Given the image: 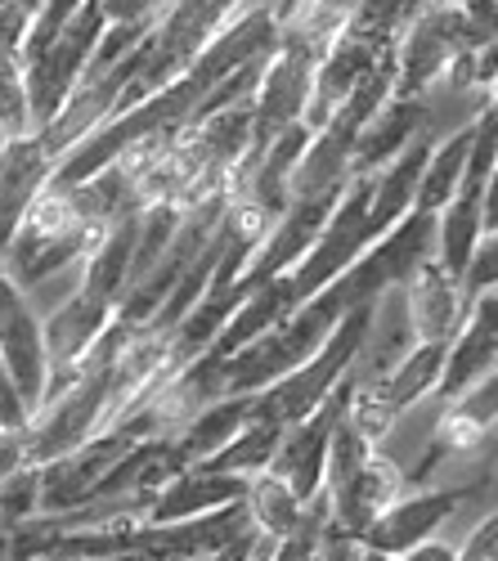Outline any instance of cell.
<instances>
[{"mask_svg": "<svg viewBox=\"0 0 498 561\" xmlns=\"http://www.w3.org/2000/svg\"><path fill=\"white\" fill-rule=\"evenodd\" d=\"M378 301H382V297H378ZM378 301L359 306V310L341 323V329H337V337H333L320 355H314L305 368H297L292 378H283V382H275L269 391H260V396H256V409H252V423L297 427V423H305L314 409H324V404L341 391V382L350 378L359 351H364Z\"/></svg>", "mask_w": 498, "mask_h": 561, "instance_id": "obj_1", "label": "cell"}, {"mask_svg": "<svg viewBox=\"0 0 498 561\" xmlns=\"http://www.w3.org/2000/svg\"><path fill=\"white\" fill-rule=\"evenodd\" d=\"M463 55L472 50V36H467V19L459 5L449 0H436V5L409 27V36L399 41L395 64H399V85H395V100H418L427 90L454 68Z\"/></svg>", "mask_w": 498, "mask_h": 561, "instance_id": "obj_4", "label": "cell"}, {"mask_svg": "<svg viewBox=\"0 0 498 561\" xmlns=\"http://www.w3.org/2000/svg\"><path fill=\"white\" fill-rule=\"evenodd\" d=\"M463 288H467V301H476V297L498 288V233H485V239H480L476 261H472V270L463 278Z\"/></svg>", "mask_w": 498, "mask_h": 561, "instance_id": "obj_23", "label": "cell"}, {"mask_svg": "<svg viewBox=\"0 0 498 561\" xmlns=\"http://www.w3.org/2000/svg\"><path fill=\"white\" fill-rule=\"evenodd\" d=\"M320 561H369V548L359 543L355 535H346V530H337V526H333L328 548H324V557H320Z\"/></svg>", "mask_w": 498, "mask_h": 561, "instance_id": "obj_24", "label": "cell"}, {"mask_svg": "<svg viewBox=\"0 0 498 561\" xmlns=\"http://www.w3.org/2000/svg\"><path fill=\"white\" fill-rule=\"evenodd\" d=\"M252 409H256V396H230V400L211 404L194 427L179 432L171 440V458H175L179 472H194V467H207L211 458H220L224 449H230L247 432Z\"/></svg>", "mask_w": 498, "mask_h": 561, "instance_id": "obj_17", "label": "cell"}, {"mask_svg": "<svg viewBox=\"0 0 498 561\" xmlns=\"http://www.w3.org/2000/svg\"><path fill=\"white\" fill-rule=\"evenodd\" d=\"M0 378H10L23 400L36 409H45L50 400V346H45V319L32 306V293H23L14 278L0 284Z\"/></svg>", "mask_w": 498, "mask_h": 561, "instance_id": "obj_3", "label": "cell"}, {"mask_svg": "<svg viewBox=\"0 0 498 561\" xmlns=\"http://www.w3.org/2000/svg\"><path fill=\"white\" fill-rule=\"evenodd\" d=\"M404 561H463V548L459 543H449V539H427L422 548H414L409 557H404Z\"/></svg>", "mask_w": 498, "mask_h": 561, "instance_id": "obj_25", "label": "cell"}, {"mask_svg": "<svg viewBox=\"0 0 498 561\" xmlns=\"http://www.w3.org/2000/svg\"><path fill=\"white\" fill-rule=\"evenodd\" d=\"M498 364V288L472 301V314L463 323V333L449 346V364H444V382H440V404L463 400L485 373Z\"/></svg>", "mask_w": 498, "mask_h": 561, "instance_id": "obj_13", "label": "cell"}, {"mask_svg": "<svg viewBox=\"0 0 498 561\" xmlns=\"http://www.w3.org/2000/svg\"><path fill=\"white\" fill-rule=\"evenodd\" d=\"M418 329H414V314H409V297H404V288H391L378 310H373V329H369V342L364 351H359L350 378L355 387H378L386 382L391 373L409 359L418 351Z\"/></svg>", "mask_w": 498, "mask_h": 561, "instance_id": "obj_14", "label": "cell"}, {"mask_svg": "<svg viewBox=\"0 0 498 561\" xmlns=\"http://www.w3.org/2000/svg\"><path fill=\"white\" fill-rule=\"evenodd\" d=\"M346 190H350V184H346ZM346 190L292 198V207L283 211V220L275 225V233H269V239L260 243V252L252 256L247 274L239 278V288H243V293H256V288H265V284H275V278H288V274L314 252V243L324 239V229H328V220L337 216Z\"/></svg>", "mask_w": 498, "mask_h": 561, "instance_id": "obj_6", "label": "cell"}, {"mask_svg": "<svg viewBox=\"0 0 498 561\" xmlns=\"http://www.w3.org/2000/svg\"><path fill=\"white\" fill-rule=\"evenodd\" d=\"M252 490L247 477H230V472H211V467H194V472L175 477L166 490H158L149 499V522L153 526H175V522H198L211 517L220 507L243 503Z\"/></svg>", "mask_w": 498, "mask_h": 561, "instance_id": "obj_15", "label": "cell"}, {"mask_svg": "<svg viewBox=\"0 0 498 561\" xmlns=\"http://www.w3.org/2000/svg\"><path fill=\"white\" fill-rule=\"evenodd\" d=\"M113 323H117V301L90 293L81 284L50 314H45V346H50V368H55L50 400L77 382L81 364L95 355V346L108 337ZM50 400H45V404H50Z\"/></svg>", "mask_w": 498, "mask_h": 561, "instance_id": "obj_5", "label": "cell"}, {"mask_svg": "<svg viewBox=\"0 0 498 561\" xmlns=\"http://www.w3.org/2000/svg\"><path fill=\"white\" fill-rule=\"evenodd\" d=\"M0 503H5V530L40 517V512H45V477H40V467H19V472H10L5 490H0Z\"/></svg>", "mask_w": 498, "mask_h": 561, "instance_id": "obj_22", "label": "cell"}, {"mask_svg": "<svg viewBox=\"0 0 498 561\" xmlns=\"http://www.w3.org/2000/svg\"><path fill=\"white\" fill-rule=\"evenodd\" d=\"M476 490L480 485H427V490H409L359 543H364L369 552L391 557V561H404L414 548H422L427 539H436L449 522H454Z\"/></svg>", "mask_w": 498, "mask_h": 561, "instance_id": "obj_7", "label": "cell"}, {"mask_svg": "<svg viewBox=\"0 0 498 561\" xmlns=\"http://www.w3.org/2000/svg\"><path fill=\"white\" fill-rule=\"evenodd\" d=\"M404 297H409V314H414V329L418 342H436V346H454V337L463 333V323L472 314L467 288L463 278H454L440 256H431L409 284H404Z\"/></svg>", "mask_w": 498, "mask_h": 561, "instance_id": "obj_11", "label": "cell"}, {"mask_svg": "<svg viewBox=\"0 0 498 561\" xmlns=\"http://www.w3.org/2000/svg\"><path fill=\"white\" fill-rule=\"evenodd\" d=\"M485 233H498V167H494L489 190H485Z\"/></svg>", "mask_w": 498, "mask_h": 561, "instance_id": "obj_26", "label": "cell"}, {"mask_svg": "<svg viewBox=\"0 0 498 561\" xmlns=\"http://www.w3.org/2000/svg\"><path fill=\"white\" fill-rule=\"evenodd\" d=\"M472 145H476V130H463V135H449L444 145L431 149V162H427L422 184H418V211L440 216L449 203L459 198L467 162H472Z\"/></svg>", "mask_w": 498, "mask_h": 561, "instance_id": "obj_19", "label": "cell"}, {"mask_svg": "<svg viewBox=\"0 0 498 561\" xmlns=\"http://www.w3.org/2000/svg\"><path fill=\"white\" fill-rule=\"evenodd\" d=\"M19 5H23V10L32 14V19H40V10H45V5H50V0H19Z\"/></svg>", "mask_w": 498, "mask_h": 561, "instance_id": "obj_27", "label": "cell"}, {"mask_svg": "<svg viewBox=\"0 0 498 561\" xmlns=\"http://www.w3.org/2000/svg\"><path fill=\"white\" fill-rule=\"evenodd\" d=\"M350 396H355V378L341 382V391L324 404V409H314L305 423L288 427L283 436V449L275 458V467L269 472H279L305 503H314L324 494V481H328V458H333V436L341 427V417L350 409Z\"/></svg>", "mask_w": 498, "mask_h": 561, "instance_id": "obj_10", "label": "cell"}, {"mask_svg": "<svg viewBox=\"0 0 498 561\" xmlns=\"http://www.w3.org/2000/svg\"><path fill=\"white\" fill-rule=\"evenodd\" d=\"M5 95H0V130H5V145L19 139H36V113H32V95H27V72L19 59H5Z\"/></svg>", "mask_w": 498, "mask_h": 561, "instance_id": "obj_21", "label": "cell"}, {"mask_svg": "<svg viewBox=\"0 0 498 561\" xmlns=\"http://www.w3.org/2000/svg\"><path fill=\"white\" fill-rule=\"evenodd\" d=\"M247 507H252V517H256V530L269 539V543H279L288 539L301 517H305V499L279 477V472H260L252 477V490H247Z\"/></svg>", "mask_w": 498, "mask_h": 561, "instance_id": "obj_20", "label": "cell"}, {"mask_svg": "<svg viewBox=\"0 0 498 561\" xmlns=\"http://www.w3.org/2000/svg\"><path fill=\"white\" fill-rule=\"evenodd\" d=\"M55 561H108V557H55Z\"/></svg>", "mask_w": 498, "mask_h": 561, "instance_id": "obj_29", "label": "cell"}, {"mask_svg": "<svg viewBox=\"0 0 498 561\" xmlns=\"http://www.w3.org/2000/svg\"><path fill=\"white\" fill-rule=\"evenodd\" d=\"M422 135H431V122H427V104L422 95L418 100H391L373 122L369 130L359 135V149H355V175H378L386 167H395L404 153H409Z\"/></svg>", "mask_w": 498, "mask_h": 561, "instance_id": "obj_16", "label": "cell"}, {"mask_svg": "<svg viewBox=\"0 0 498 561\" xmlns=\"http://www.w3.org/2000/svg\"><path fill=\"white\" fill-rule=\"evenodd\" d=\"M108 32V14H104V0H90V5L63 27V36L45 50L27 72V95H32V113H36V135L50 126L68 100L77 95V85L90 72V59H95L100 41Z\"/></svg>", "mask_w": 498, "mask_h": 561, "instance_id": "obj_2", "label": "cell"}, {"mask_svg": "<svg viewBox=\"0 0 498 561\" xmlns=\"http://www.w3.org/2000/svg\"><path fill=\"white\" fill-rule=\"evenodd\" d=\"M328 499H333V522L337 530L355 535V539H364L386 512L409 494V472L399 467L395 454H386V445H378L364 462L355 467V472L337 477L324 485Z\"/></svg>", "mask_w": 498, "mask_h": 561, "instance_id": "obj_8", "label": "cell"}, {"mask_svg": "<svg viewBox=\"0 0 498 561\" xmlns=\"http://www.w3.org/2000/svg\"><path fill=\"white\" fill-rule=\"evenodd\" d=\"M252 561H275V543H265V548H260Z\"/></svg>", "mask_w": 498, "mask_h": 561, "instance_id": "obj_28", "label": "cell"}, {"mask_svg": "<svg viewBox=\"0 0 498 561\" xmlns=\"http://www.w3.org/2000/svg\"><path fill=\"white\" fill-rule=\"evenodd\" d=\"M494 440H498V432H494Z\"/></svg>", "mask_w": 498, "mask_h": 561, "instance_id": "obj_32", "label": "cell"}, {"mask_svg": "<svg viewBox=\"0 0 498 561\" xmlns=\"http://www.w3.org/2000/svg\"><path fill=\"white\" fill-rule=\"evenodd\" d=\"M386 55H395V50H378V45H369V41H359V36L346 32V41H341L337 50L320 64V77H314V100H310L305 126H310L314 135L328 130V122L355 100V90L382 68Z\"/></svg>", "mask_w": 498, "mask_h": 561, "instance_id": "obj_12", "label": "cell"}, {"mask_svg": "<svg viewBox=\"0 0 498 561\" xmlns=\"http://www.w3.org/2000/svg\"><path fill=\"white\" fill-rule=\"evenodd\" d=\"M494 117H498V81H494Z\"/></svg>", "mask_w": 498, "mask_h": 561, "instance_id": "obj_30", "label": "cell"}, {"mask_svg": "<svg viewBox=\"0 0 498 561\" xmlns=\"http://www.w3.org/2000/svg\"><path fill=\"white\" fill-rule=\"evenodd\" d=\"M55 158L45 153L40 139H19V145H5V158H0V198H5V239H14L19 225L27 220V211L36 207V198L50 190L55 180Z\"/></svg>", "mask_w": 498, "mask_h": 561, "instance_id": "obj_18", "label": "cell"}, {"mask_svg": "<svg viewBox=\"0 0 498 561\" xmlns=\"http://www.w3.org/2000/svg\"><path fill=\"white\" fill-rule=\"evenodd\" d=\"M314 77H320V59L279 36V50L269 59V72H265L260 95H256V145H252V153H265L283 130L305 122L310 100H314Z\"/></svg>", "mask_w": 498, "mask_h": 561, "instance_id": "obj_9", "label": "cell"}, {"mask_svg": "<svg viewBox=\"0 0 498 561\" xmlns=\"http://www.w3.org/2000/svg\"><path fill=\"white\" fill-rule=\"evenodd\" d=\"M449 5H459V10H463V5H472V0H449Z\"/></svg>", "mask_w": 498, "mask_h": 561, "instance_id": "obj_31", "label": "cell"}]
</instances>
